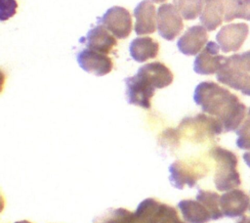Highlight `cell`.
<instances>
[{"label":"cell","instance_id":"d4e9b609","mask_svg":"<svg viewBox=\"0 0 250 223\" xmlns=\"http://www.w3.org/2000/svg\"><path fill=\"white\" fill-rule=\"evenodd\" d=\"M237 223H250V217H247V216L242 217L241 220L239 222H237Z\"/></svg>","mask_w":250,"mask_h":223},{"label":"cell","instance_id":"e0dca14e","mask_svg":"<svg viewBox=\"0 0 250 223\" xmlns=\"http://www.w3.org/2000/svg\"><path fill=\"white\" fill-rule=\"evenodd\" d=\"M178 205L181 208L185 219L188 220V222L205 223L212 219L209 210L198 200L182 201L179 202Z\"/></svg>","mask_w":250,"mask_h":223},{"label":"cell","instance_id":"4316f807","mask_svg":"<svg viewBox=\"0 0 250 223\" xmlns=\"http://www.w3.org/2000/svg\"><path fill=\"white\" fill-rule=\"evenodd\" d=\"M22 223H30V222H28V221H21Z\"/></svg>","mask_w":250,"mask_h":223},{"label":"cell","instance_id":"9a60e30c","mask_svg":"<svg viewBox=\"0 0 250 223\" xmlns=\"http://www.w3.org/2000/svg\"><path fill=\"white\" fill-rule=\"evenodd\" d=\"M131 57L139 63L146 62L149 59H154L159 51V44L151 37H137L129 47Z\"/></svg>","mask_w":250,"mask_h":223},{"label":"cell","instance_id":"603a6c76","mask_svg":"<svg viewBox=\"0 0 250 223\" xmlns=\"http://www.w3.org/2000/svg\"><path fill=\"white\" fill-rule=\"evenodd\" d=\"M237 19H243L250 22V0H241Z\"/></svg>","mask_w":250,"mask_h":223},{"label":"cell","instance_id":"3957f363","mask_svg":"<svg viewBox=\"0 0 250 223\" xmlns=\"http://www.w3.org/2000/svg\"><path fill=\"white\" fill-rule=\"evenodd\" d=\"M210 156L217 162L214 178L217 190L228 191L238 187L241 181L237 171L236 156L232 152L221 147H214L210 151Z\"/></svg>","mask_w":250,"mask_h":223},{"label":"cell","instance_id":"52a82bcc","mask_svg":"<svg viewBox=\"0 0 250 223\" xmlns=\"http://www.w3.org/2000/svg\"><path fill=\"white\" fill-rule=\"evenodd\" d=\"M249 33V26L244 22L224 25L216 35L220 49L224 53L236 52L240 49Z\"/></svg>","mask_w":250,"mask_h":223},{"label":"cell","instance_id":"ba28073f","mask_svg":"<svg viewBox=\"0 0 250 223\" xmlns=\"http://www.w3.org/2000/svg\"><path fill=\"white\" fill-rule=\"evenodd\" d=\"M219 44L209 41L203 50L196 56L193 63V69L198 74L209 75L217 73L224 64L226 57L219 54Z\"/></svg>","mask_w":250,"mask_h":223},{"label":"cell","instance_id":"9c48e42d","mask_svg":"<svg viewBox=\"0 0 250 223\" xmlns=\"http://www.w3.org/2000/svg\"><path fill=\"white\" fill-rule=\"evenodd\" d=\"M76 59L83 70L98 76L109 73L113 67L112 61L109 57L88 48L80 51L77 54Z\"/></svg>","mask_w":250,"mask_h":223},{"label":"cell","instance_id":"8992f818","mask_svg":"<svg viewBox=\"0 0 250 223\" xmlns=\"http://www.w3.org/2000/svg\"><path fill=\"white\" fill-rule=\"evenodd\" d=\"M157 30L166 40H174L183 30V17L172 4H162L157 10Z\"/></svg>","mask_w":250,"mask_h":223},{"label":"cell","instance_id":"ac0fdd59","mask_svg":"<svg viewBox=\"0 0 250 223\" xmlns=\"http://www.w3.org/2000/svg\"><path fill=\"white\" fill-rule=\"evenodd\" d=\"M173 5L179 11L183 19L189 21L201 15L204 0H173Z\"/></svg>","mask_w":250,"mask_h":223},{"label":"cell","instance_id":"484cf974","mask_svg":"<svg viewBox=\"0 0 250 223\" xmlns=\"http://www.w3.org/2000/svg\"><path fill=\"white\" fill-rule=\"evenodd\" d=\"M148 1H151V2H154V3H163L166 0H148Z\"/></svg>","mask_w":250,"mask_h":223},{"label":"cell","instance_id":"277c9868","mask_svg":"<svg viewBox=\"0 0 250 223\" xmlns=\"http://www.w3.org/2000/svg\"><path fill=\"white\" fill-rule=\"evenodd\" d=\"M125 84L126 97L129 104L150 109V100L154 95L156 86L146 74L138 69L134 76L125 79Z\"/></svg>","mask_w":250,"mask_h":223},{"label":"cell","instance_id":"7a4b0ae2","mask_svg":"<svg viewBox=\"0 0 250 223\" xmlns=\"http://www.w3.org/2000/svg\"><path fill=\"white\" fill-rule=\"evenodd\" d=\"M217 80L250 96V50L226 57L217 72Z\"/></svg>","mask_w":250,"mask_h":223},{"label":"cell","instance_id":"44dd1931","mask_svg":"<svg viewBox=\"0 0 250 223\" xmlns=\"http://www.w3.org/2000/svg\"><path fill=\"white\" fill-rule=\"evenodd\" d=\"M225 9V22H229L237 19L241 0H221Z\"/></svg>","mask_w":250,"mask_h":223},{"label":"cell","instance_id":"8fae6325","mask_svg":"<svg viewBox=\"0 0 250 223\" xmlns=\"http://www.w3.org/2000/svg\"><path fill=\"white\" fill-rule=\"evenodd\" d=\"M88 49L94 50L102 54H108L117 45L115 36L110 34L109 31L102 24L96 25L90 29L81 40Z\"/></svg>","mask_w":250,"mask_h":223},{"label":"cell","instance_id":"5bb4252c","mask_svg":"<svg viewBox=\"0 0 250 223\" xmlns=\"http://www.w3.org/2000/svg\"><path fill=\"white\" fill-rule=\"evenodd\" d=\"M201 24L209 31L215 30L225 20V9L221 0H204L200 15Z\"/></svg>","mask_w":250,"mask_h":223},{"label":"cell","instance_id":"7c38bea8","mask_svg":"<svg viewBox=\"0 0 250 223\" xmlns=\"http://www.w3.org/2000/svg\"><path fill=\"white\" fill-rule=\"evenodd\" d=\"M134 17L136 19L135 32L138 35L150 34L156 29L157 14L154 5L148 0L140 2L134 10Z\"/></svg>","mask_w":250,"mask_h":223},{"label":"cell","instance_id":"2e32d148","mask_svg":"<svg viewBox=\"0 0 250 223\" xmlns=\"http://www.w3.org/2000/svg\"><path fill=\"white\" fill-rule=\"evenodd\" d=\"M139 70L146 74L158 89L167 87L173 81V73L171 70L165 65L159 62L146 64L141 67Z\"/></svg>","mask_w":250,"mask_h":223},{"label":"cell","instance_id":"4fadbf2b","mask_svg":"<svg viewBox=\"0 0 250 223\" xmlns=\"http://www.w3.org/2000/svg\"><path fill=\"white\" fill-rule=\"evenodd\" d=\"M249 197L242 190H231L220 198V207L224 216L237 217L245 213L249 205Z\"/></svg>","mask_w":250,"mask_h":223},{"label":"cell","instance_id":"d6986e66","mask_svg":"<svg viewBox=\"0 0 250 223\" xmlns=\"http://www.w3.org/2000/svg\"><path fill=\"white\" fill-rule=\"evenodd\" d=\"M220 198L221 197L217 193L202 190H199L196 196V200L206 206L211 214V218L215 220L224 216L220 207Z\"/></svg>","mask_w":250,"mask_h":223},{"label":"cell","instance_id":"30bf717a","mask_svg":"<svg viewBox=\"0 0 250 223\" xmlns=\"http://www.w3.org/2000/svg\"><path fill=\"white\" fill-rule=\"evenodd\" d=\"M207 29L203 25L188 27L177 42L178 49L184 55L194 56L207 44Z\"/></svg>","mask_w":250,"mask_h":223},{"label":"cell","instance_id":"6da1fadb","mask_svg":"<svg viewBox=\"0 0 250 223\" xmlns=\"http://www.w3.org/2000/svg\"><path fill=\"white\" fill-rule=\"evenodd\" d=\"M193 100L204 112L221 122L224 132L236 130L246 115V107L238 97L212 81L199 83L194 90Z\"/></svg>","mask_w":250,"mask_h":223},{"label":"cell","instance_id":"ffe728a7","mask_svg":"<svg viewBox=\"0 0 250 223\" xmlns=\"http://www.w3.org/2000/svg\"><path fill=\"white\" fill-rule=\"evenodd\" d=\"M236 146L242 150H250V109L243 123L236 130Z\"/></svg>","mask_w":250,"mask_h":223},{"label":"cell","instance_id":"7402d4cb","mask_svg":"<svg viewBox=\"0 0 250 223\" xmlns=\"http://www.w3.org/2000/svg\"><path fill=\"white\" fill-rule=\"evenodd\" d=\"M0 20L2 22L12 18L16 12L18 3L16 0H0Z\"/></svg>","mask_w":250,"mask_h":223},{"label":"cell","instance_id":"83f0119b","mask_svg":"<svg viewBox=\"0 0 250 223\" xmlns=\"http://www.w3.org/2000/svg\"><path fill=\"white\" fill-rule=\"evenodd\" d=\"M249 209H250V206H249Z\"/></svg>","mask_w":250,"mask_h":223},{"label":"cell","instance_id":"5b68a950","mask_svg":"<svg viewBox=\"0 0 250 223\" xmlns=\"http://www.w3.org/2000/svg\"><path fill=\"white\" fill-rule=\"evenodd\" d=\"M98 23L104 25L118 39L128 37L132 30V17L129 11L119 6L109 8L98 19Z\"/></svg>","mask_w":250,"mask_h":223},{"label":"cell","instance_id":"cb8c5ba5","mask_svg":"<svg viewBox=\"0 0 250 223\" xmlns=\"http://www.w3.org/2000/svg\"><path fill=\"white\" fill-rule=\"evenodd\" d=\"M243 159H244L245 163L250 167V152L244 153V155H243Z\"/></svg>","mask_w":250,"mask_h":223}]
</instances>
